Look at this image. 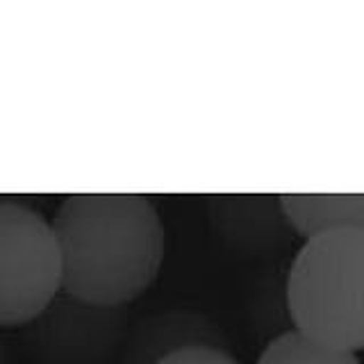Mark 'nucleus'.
I'll return each mask as SVG.
<instances>
[{"label":"nucleus","instance_id":"f257e3e1","mask_svg":"<svg viewBox=\"0 0 364 364\" xmlns=\"http://www.w3.org/2000/svg\"><path fill=\"white\" fill-rule=\"evenodd\" d=\"M62 291L109 310L151 287L164 262V223L141 193H71L53 216Z\"/></svg>","mask_w":364,"mask_h":364},{"label":"nucleus","instance_id":"f03ea898","mask_svg":"<svg viewBox=\"0 0 364 364\" xmlns=\"http://www.w3.org/2000/svg\"><path fill=\"white\" fill-rule=\"evenodd\" d=\"M287 310L303 337L333 350H364V230L305 239L289 269Z\"/></svg>","mask_w":364,"mask_h":364},{"label":"nucleus","instance_id":"7ed1b4c3","mask_svg":"<svg viewBox=\"0 0 364 364\" xmlns=\"http://www.w3.org/2000/svg\"><path fill=\"white\" fill-rule=\"evenodd\" d=\"M62 291V257L50 221L16 200H0V328L39 318Z\"/></svg>","mask_w":364,"mask_h":364},{"label":"nucleus","instance_id":"20e7f679","mask_svg":"<svg viewBox=\"0 0 364 364\" xmlns=\"http://www.w3.org/2000/svg\"><path fill=\"white\" fill-rule=\"evenodd\" d=\"M278 203L305 239L339 228L364 230V193H282Z\"/></svg>","mask_w":364,"mask_h":364},{"label":"nucleus","instance_id":"39448f33","mask_svg":"<svg viewBox=\"0 0 364 364\" xmlns=\"http://www.w3.org/2000/svg\"><path fill=\"white\" fill-rule=\"evenodd\" d=\"M255 364H360L355 353L333 350L296 330L271 339Z\"/></svg>","mask_w":364,"mask_h":364},{"label":"nucleus","instance_id":"423d86ee","mask_svg":"<svg viewBox=\"0 0 364 364\" xmlns=\"http://www.w3.org/2000/svg\"><path fill=\"white\" fill-rule=\"evenodd\" d=\"M155 364H239L230 353L219 346H185L166 353Z\"/></svg>","mask_w":364,"mask_h":364}]
</instances>
